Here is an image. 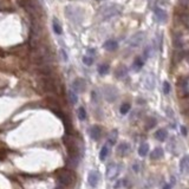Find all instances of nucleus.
Masks as SVG:
<instances>
[{"label":"nucleus","instance_id":"nucleus-2","mask_svg":"<svg viewBox=\"0 0 189 189\" xmlns=\"http://www.w3.org/2000/svg\"><path fill=\"white\" fill-rule=\"evenodd\" d=\"M144 38H145L144 32H137V33H135L131 38L129 39V45L131 47H137V46H139L143 43Z\"/></svg>","mask_w":189,"mask_h":189},{"label":"nucleus","instance_id":"nucleus-28","mask_svg":"<svg viewBox=\"0 0 189 189\" xmlns=\"http://www.w3.org/2000/svg\"><path fill=\"white\" fill-rule=\"evenodd\" d=\"M148 119H149V122H150V123H149V124H147V128L151 129L156 124V121L154 119V118H148Z\"/></svg>","mask_w":189,"mask_h":189},{"label":"nucleus","instance_id":"nucleus-7","mask_svg":"<svg viewBox=\"0 0 189 189\" xmlns=\"http://www.w3.org/2000/svg\"><path fill=\"white\" fill-rule=\"evenodd\" d=\"M180 170L183 174H189V156H183L180 161Z\"/></svg>","mask_w":189,"mask_h":189},{"label":"nucleus","instance_id":"nucleus-1","mask_svg":"<svg viewBox=\"0 0 189 189\" xmlns=\"http://www.w3.org/2000/svg\"><path fill=\"white\" fill-rule=\"evenodd\" d=\"M58 180L63 186H71L75 182V174L70 169H64V170L59 172Z\"/></svg>","mask_w":189,"mask_h":189},{"label":"nucleus","instance_id":"nucleus-23","mask_svg":"<svg viewBox=\"0 0 189 189\" xmlns=\"http://www.w3.org/2000/svg\"><path fill=\"white\" fill-rule=\"evenodd\" d=\"M69 98H70V102H71L72 104H76V103H77L78 97L73 90H70V91H69Z\"/></svg>","mask_w":189,"mask_h":189},{"label":"nucleus","instance_id":"nucleus-32","mask_svg":"<svg viewBox=\"0 0 189 189\" xmlns=\"http://www.w3.org/2000/svg\"><path fill=\"white\" fill-rule=\"evenodd\" d=\"M181 133H183L184 136L187 135V130H186V128H184V127H182V128H181Z\"/></svg>","mask_w":189,"mask_h":189},{"label":"nucleus","instance_id":"nucleus-3","mask_svg":"<svg viewBox=\"0 0 189 189\" xmlns=\"http://www.w3.org/2000/svg\"><path fill=\"white\" fill-rule=\"evenodd\" d=\"M105 174H106V177L109 178V180L116 178L117 176H118V174H119V167H118V164L110 163V164L108 166V168H106Z\"/></svg>","mask_w":189,"mask_h":189},{"label":"nucleus","instance_id":"nucleus-8","mask_svg":"<svg viewBox=\"0 0 189 189\" xmlns=\"http://www.w3.org/2000/svg\"><path fill=\"white\" fill-rule=\"evenodd\" d=\"M117 13H118V8H117L116 6H108L105 10H104V19H109V18L114 17V16H116Z\"/></svg>","mask_w":189,"mask_h":189},{"label":"nucleus","instance_id":"nucleus-15","mask_svg":"<svg viewBox=\"0 0 189 189\" xmlns=\"http://www.w3.org/2000/svg\"><path fill=\"white\" fill-rule=\"evenodd\" d=\"M143 65H144V59H142V58L137 57V58L135 59V61H133V70H135V71H139V70L143 67Z\"/></svg>","mask_w":189,"mask_h":189},{"label":"nucleus","instance_id":"nucleus-9","mask_svg":"<svg viewBox=\"0 0 189 189\" xmlns=\"http://www.w3.org/2000/svg\"><path fill=\"white\" fill-rule=\"evenodd\" d=\"M73 90L75 91H78V92H83L84 89H85V82H84L82 78H77L72 84Z\"/></svg>","mask_w":189,"mask_h":189},{"label":"nucleus","instance_id":"nucleus-16","mask_svg":"<svg viewBox=\"0 0 189 189\" xmlns=\"http://www.w3.org/2000/svg\"><path fill=\"white\" fill-rule=\"evenodd\" d=\"M148 151H149V145L147 144V143H142V144L139 145L138 155L141 156V157H144V156H147Z\"/></svg>","mask_w":189,"mask_h":189},{"label":"nucleus","instance_id":"nucleus-27","mask_svg":"<svg viewBox=\"0 0 189 189\" xmlns=\"http://www.w3.org/2000/svg\"><path fill=\"white\" fill-rule=\"evenodd\" d=\"M163 92L166 94H168L170 92V84L168 83L167 80L166 82H163Z\"/></svg>","mask_w":189,"mask_h":189},{"label":"nucleus","instance_id":"nucleus-13","mask_svg":"<svg viewBox=\"0 0 189 189\" xmlns=\"http://www.w3.org/2000/svg\"><path fill=\"white\" fill-rule=\"evenodd\" d=\"M144 85L148 90H153L155 88V77L153 75H149L148 77L145 78L144 80Z\"/></svg>","mask_w":189,"mask_h":189},{"label":"nucleus","instance_id":"nucleus-30","mask_svg":"<svg viewBox=\"0 0 189 189\" xmlns=\"http://www.w3.org/2000/svg\"><path fill=\"white\" fill-rule=\"evenodd\" d=\"M133 172H138V170H139L138 163H135V164H133Z\"/></svg>","mask_w":189,"mask_h":189},{"label":"nucleus","instance_id":"nucleus-26","mask_svg":"<svg viewBox=\"0 0 189 189\" xmlns=\"http://www.w3.org/2000/svg\"><path fill=\"white\" fill-rule=\"evenodd\" d=\"M115 75H116L118 78H123L125 75H127V69H125V67H119V69L116 71Z\"/></svg>","mask_w":189,"mask_h":189},{"label":"nucleus","instance_id":"nucleus-31","mask_svg":"<svg viewBox=\"0 0 189 189\" xmlns=\"http://www.w3.org/2000/svg\"><path fill=\"white\" fill-rule=\"evenodd\" d=\"M121 183H122V181H118V182H117V183L114 186V187H115V189L119 188V187H121Z\"/></svg>","mask_w":189,"mask_h":189},{"label":"nucleus","instance_id":"nucleus-21","mask_svg":"<svg viewBox=\"0 0 189 189\" xmlns=\"http://www.w3.org/2000/svg\"><path fill=\"white\" fill-rule=\"evenodd\" d=\"M77 115H78V118H79L80 121H85V119H86V111H85V109H84L83 106L78 108Z\"/></svg>","mask_w":189,"mask_h":189},{"label":"nucleus","instance_id":"nucleus-11","mask_svg":"<svg viewBox=\"0 0 189 189\" xmlns=\"http://www.w3.org/2000/svg\"><path fill=\"white\" fill-rule=\"evenodd\" d=\"M103 47L108 51H115L118 47V43H117L116 40L110 39V40H106L105 43L103 44Z\"/></svg>","mask_w":189,"mask_h":189},{"label":"nucleus","instance_id":"nucleus-10","mask_svg":"<svg viewBox=\"0 0 189 189\" xmlns=\"http://www.w3.org/2000/svg\"><path fill=\"white\" fill-rule=\"evenodd\" d=\"M89 133H90V137L92 139H99L100 135H102V129L97 125H94L92 128L89 130Z\"/></svg>","mask_w":189,"mask_h":189},{"label":"nucleus","instance_id":"nucleus-4","mask_svg":"<svg viewBox=\"0 0 189 189\" xmlns=\"http://www.w3.org/2000/svg\"><path fill=\"white\" fill-rule=\"evenodd\" d=\"M154 14H155V17L157 18V20L160 22H167L168 16H167V12L164 11V10H162L160 7H155V8H154Z\"/></svg>","mask_w":189,"mask_h":189},{"label":"nucleus","instance_id":"nucleus-17","mask_svg":"<svg viewBox=\"0 0 189 189\" xmlns=\"http://www.w3.org/2000/svg\"><path fill=\"white\" fill-rule=\"evenodd\" d=\"M110 153V148H109V144H105L102 149H100V153H99V158L102 161H104L106 158V156L109 155Z\"/></svg>","mask_w":189,"mask_h":189},{"label":"nucleus","instance_id":"nucleus-5","mask_svg":"<svg viewBox=\"0 0 189 189\" xmlns=\"http://www.w3.org/2000/svg\"><path fill=\"white\" fill-rule=\"evenodd\" d=\"M104 94H105V98L109 102H114L117 98V90L112 86H106L104 90Z\"/></svg>","mask_w":189,"mask_h":189},{"label":"nucleus","instance_id":"nucleus-12","mask_svg":"<svg viewBox=\"0 0 189 189\" xmlns=\"http://www.w3.org/2000/svg\"><path fill=\"white\" fill-rule=\"evenodd\" d=\"M129 144L127 143H121V144L117 147V154L119 156H125L129 153Z\"/></svg>","mask_w":189,"mask_h":189},{"label":"nucleus","instance_id":"nucleus-20","mask_svg":"<svg viewBox=\"0 0 189 189\" xmlns=\"http://www.w3.org/2000/svg\"><path fill=\"white\" fill-rule=\"evenodd\" d=\"M116 138H117V131L116 130H112L111 133H109V137H108V144L114 145L116 143Z\"/></svg>","mask_w":189,"mask_h":189},{"label":"nucleus","instance_id":"nucleus-6","mask_svg":"<svg viewBox=\"0 0 189 189\" xmlns=\"http://www.w3.org/2000/svg\"><path fill=\"white\" fill-rule=\"evenodd\" d=\"M99 181V172H96V170H92V172H89V176H88V182L91 187H96L97 183Z\"/></svg>","mask_w":189,"mask_h":189},{"label":"nucleus","instance_id":"nucleus-22","mask_svg":"<svg viewBox=\"0 0 189 189\" xmlns=\"http://www.w3.org/2000/svg\"><path fill=\"white\" fill-rule=\"evenodd\" d=\"M130 104L129 103H123L122 105H121V108H119V112L122 114V115H127L129 111H130Z\"/></svg>","mask_w":189,"mask_h":189},{"label":"nucleus","instance_id":"nucleus-29","mask_svg":"<svg viewBox=\"0 0 189 189\" xmlns=\"http://www.w3.org/2000/svg\"><path fill=\"white\" fill-rule=\"evenodd\" d=\"M149 53H150V47L148 46V47L145 49L144 52H143V56H144V59H147V58H148V56H149Z\"/></svg>","mask_w":189,"mask_h":189},{"label":"nucleus","instance_id":"nucleus-24","mask_svg":"<svg viewBox=\"0 0 189 189\" xmlns=\"http://www.w3.org/2000/svg\"><path fill=\"white\" fill-rule=\"evenodd\" d=\"M108 71H109V67H108V65H105V64H102V65L98 66V72H99V75H102V76L106 75Z\"/></svg>","mask_w":189,"mask_h":189},{"label":"nucleus","instance_id":"nucleus-14","mask_svg":"<svg viewBox=\"0 0 189 189\" xmlns=\"http://www.w3.org/2000/svg\"><path fill=\"white\" fill-rule=\"evenodd\" d=\"M168 137V131L166 129H158L155 133V138H157L158 141H166V138Z\"/></svg>","mask_w":189,"mask_h":189},{"label":"nucleus","instance_id":"nucleus-19","mask_svg":"<svg viewBox=\"0 0 189 189\" xmlns=\"http://www.w3.org/2000/svg\"><path fill=\"white\" fill-rule=\"evenodd\" d=\"M52 27H53V31L56 34H61L63 33V28H61V25L59 24V22L57 19H53L52 22Z\"/></svg>","mask_w":189,"mask_h":189},{"label":"nucleus","instance_id":"nucleus-25","mask_svg":"<svg viewBox=\"0 0 189 189\" xmlns=\"http://www.w3.org/2000/svg\"><path fill=\"white\" fill-rule=\"evenodd\" d=\"M83 63L88 66H91L94 64V58L91 56H84L83 57Z\"/></svg>","mask_w":189,"mask_h":189},{"label":"nucleus","instance_id":"nucleus-18","mask_svg":"<svg viewBox=\"0 0 189 189\" xmlns=\"http://www.w3.org/2000/svg\"><path fill=\"white\" fill-rule=\"evenodd\" d=\"M163 156V149L162 148H155L151 153V158L153 160H158Z\"/></svg>","mask_w":189,"mask_h":189},{"label":"nucleus","instance_id":"nucleus-33","mask_svg":"<svg viewBox=\"0 0 189 189\" xmlns=\"http://www.w3.org/2000/svg\"><path fill=\"white\" fill-rule=\"evenodd\" d=\"M163 189H172V186H170V184H164V186H163Z\"/></svg>","mask_w":189,"mask_h":189}]
</instances>
